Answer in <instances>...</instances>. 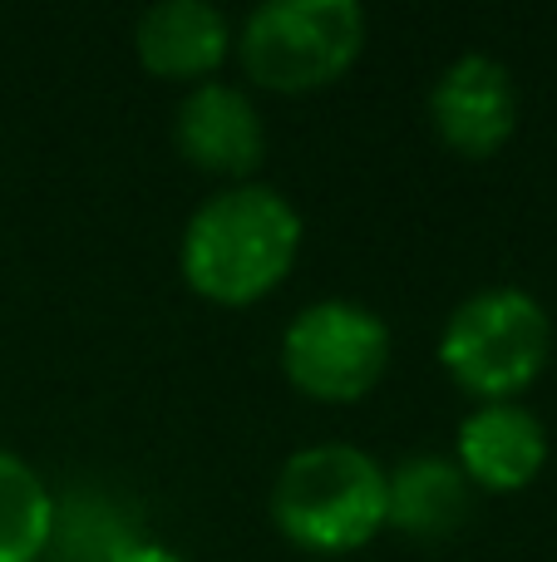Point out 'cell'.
<instances>
[{"label": "cell", "instance_id": "6da1fadb", "mask_svg": "<svg viewBox=\"0 0 557 562\" xmlns=\"http://www.w3.org/2000/svg\"><path fill=\"white\" fill-rule=\"evenodd\" d=\"M302 257V213L266 183L213 193L183 227L178 267L187 291L213 306H252L292 277Z\"/></svg>", "mask_w": 557, "mask_h": 562}, {"label": "cell", "instance_id": "7a4b0ae2", "mask_svg": "<svg viewBox=\"0 0 557 562\" xmlns=\"http://www.w3.org/2000/svg\"><path fill=\"white\" fill-rule=\"evenodd\" d=\"M272 524L302 553H361L385 533V464L355 445L296 449L272 484Z\"/></svg>", "mask_w": 557, "mask_h": 562}, {"label": "cell", "instance_id": "3957f363", "mask_svg": "<svg viewBox=\"0 0 557 562\" xmlns=\"http://www.w3.org/2000/svg\"><path fill=\"white\" fill-rule=\"evenodd\" d=\"M553 360V316L533 291L489 286L464 296L440 330V366L479 405H509Z\"/></svg>", "mask_w": 557, "mask_h": 562}, {"label": "cell", "instance_id": "277c9868", "mask_svg": "<svg viewBox=\"0 0 557 562\" xmlns=\"http://www.w3.org/2000/svg\"><path fill=\"white\" fill-rule=\"evenodd\" d=\"M242 75L272 94H316L365 55V10L355 0H266L232 40Z\"/></svg>", "mask_w": 557, "mask_h": 562}, {"label": "cell", "instance_id": "5b68a950", "mask_svg": "<svg viewBox=\"0 0 557 562\" xmlns=\"http://www.w3.org/2000/svg\"><path fill=\"white\" fill-rule=\"evenodd\" d=\"M390 326L361 301H311L282 330V370L316 405H355L390 370Z\"/></svg>", "mask_w": 557, "mask_h": 562}, {"label": "cell", "instance_id": "8992f818", "mask_svg": "<svg viewBox=\"0 0 557 562\" xmlns=\"http://www.w3.org/2000/svg\"><path fill=\"white\" fill-rule=\"evenodd\" d=\"M519 85L509 65L493 55H459L430 89V128L450 154L459 158H493L519 134Z\"/></svg>", "mask_w": 557, "mask_h": 562}, {"label": "cell", "instance_id": "52a82bcc", "mask_svg": "<svg viewBox=\"0 0 557 562\" xmlns=\"http://www.w3.org/2000/svg\"><path fill=\"white\" fill-rule=\"evenodd\" d=\"M178 154L187 168L207 178H232V183H252V173L266 158V124L257 114L252 94L223 79L193 85L178 104Z\"/></svg>", "mask_w": 557, "mask_h": 562}, {"label": "cell", "instance_id": "ba28073f", "mask_svg": "<svg viewBox=\"0 0 557 562\" xmlns=\"http://www.w3.org/2000/svg\"><path fill=\"white\" fill-rule=\"evenodd\" d=\"M454 464L479 494H519L548 464V429L528 405H474L454 439Z\"/></svg>", "mask_w": 557, "mask_h": 562}, {"label": "cell", "instance_id": "9c48e42d", "mask_svg": "<svg viewBox=\"0 0 557 562\" xmlns=\"http://www.w3.org/2000/svg\"><path fill=\"white\" fill-rule=\"evenodd\" d=\"M232 40V20L207 0H158L134 25L138 65L154 79H178V85H207L227 65Z\"/></svg>", "mask_w": 557, "mask_h": 562}, {"label": "cell", "instance_id": "30bf717a", "mask_svg": "<svg viewBox=\"0 0 557 562\" xmlns=\"http://www.w3.org/2000/svg\"><path fill=\"white\" fill-rule=\"evenodd\" d=\"M474 484L450 454H410L385 469V528L420 543L459 533L469 524Z\"/></svg>", "mask_w": 557, "mask_h": 562}, {"label": "cell", "instance_id": "8fae6325", "mask_svg": "<svg viewBox=\"0 0 557 562\" xmlns=\"http://www.w3.org/2000/svg\"><path fill=\"white\" fill-rule=\"evenodd\" d=\"M55 494L20 454L0 449V562H39L55 543Z\"/></svg>", "mask_w": 557, "mask_h": 562}, {"label": "cell", "instance_id": "7c38bea8", "mask_svg": "<svg viewBox=\"0 0 557 562\" xmlns=\"http://www.w3.org/2000/svg\"><path fill=\"white\" fill-rule=\"evenodd\" d=\"M114 562H187V558H178L173 548H163V543H128Z\"/></svg>", "mask_w": 557, "mask_h": 562}]
</instances>
